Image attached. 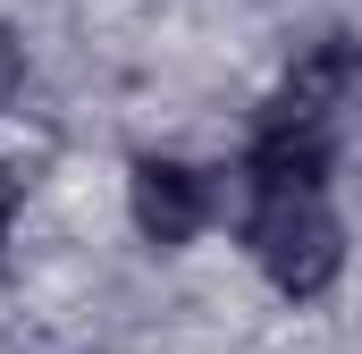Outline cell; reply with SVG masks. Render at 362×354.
I'll list each match as a JSON object with an SVG mask.
<instances>
[{"label": "cell", "instance_id": "cell-1", "mask_svg": "<svg viewBox=\"0 0 362 354\" xmlns=\"http://www.w3.org/2000/svg\"><path fill=\"white\" fill-rule=\"evenodd\" d=\"M245 262L278 304H320L346 278V219L329 185H245Z\"/></svg>", "mask_w": 362, "mask_h": 354}, {"label": "cell", "instance_id": "cell-3", "mask_svg": "<svg viewBox=\"0 0 362 354\" xmlns=\"http://www.w3.org/2000/svg\"><path fill=\"white\" fill-rule=\"evenodd\" d=\"M8 93H17V42L0 34V110H8Z\"/></svg>", "mask_w": 362, "mask_h": 354}, {"label": "cell", "instance_id": "cell-4", "mask_svg": "<svg viewBox=\"0 0 362 354\" xmlns=\"http://www.w3.org/2000/svg\"><path fill=\"white\" fill-rule=\"evenodd\" d=\"M8 219H17V177H8V161H0V236H8Z\"/></svg>", "mask_w": 362, "mask_h": 354}, {"label": "cell", "instance_id": "cell-2", "mask_svg": "<svg viewBox=\"0 0 362 354\" xmlns=\"http://www.w3.org/2000/svg\"><path fill=\"white\" fill-rule=\"evenodd\" d=\"M127 219H135L144 245L185 253V245L211 236V219H219V177L202 169V161H185V152H144V161L127 169Z\"/></svg>", "mask_w": 362, "mask_h": 354}]
</instances>
